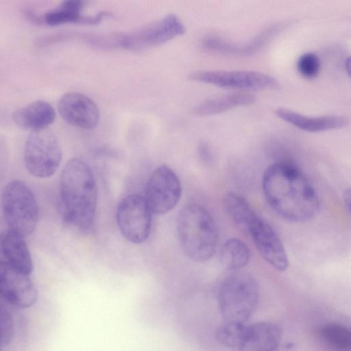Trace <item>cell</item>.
Wrapping results in <instances>:
<instances>
[{"label":"cell","mask_w":351,"mask_h":351,"mask_svg":"<svg viewBox=\"0 0 351 351\" xmlns=\"http://www.w3.org/2000/svg\"><path fill=\"white\" fill-rule=\"evenodd\" d=\"M1 199L9 229L24 237L31 234L37 225L38 211L36 198L29 186L20 180L11 181L5 186Z\"/></svg>","instance_id":"cell-6"},{"label":"cell","mask_w":351,"mask_h":351,"mask_svg":"<svg viewBox=\"0 0 351 351\" xmlns=\"http://www.w3.org/2000/svg\"><path fill=\"white\" fill-rule=\"evenodd\" d=\"M220 259L227 270L237 271L249 263L250 251L246 243L241 239L230 238L221 247Z\"/></svg>","instance_id":"cell-21"},{"label":"cell","mask_w":351,"mask_h":351,"mask_svg":"<svg viewBox=\"0 0 351 351\" xmlns=\"http://www.w3.org/2000/svg\"><path fill=\"white\" fill-rule=\"evenodd\" d=\"M177 230L180 245L191 260L204 262L215 254L218 243L215 222L204 206L189 204L180 211Z\"/></svg>","instance_id":"cell-3"},{"label":"cell","mask_w":351,"mask_h":351,"mask_svg":"<svg viewBox=\"0 0 351 351\" xmlns=\"http://www.w3.org/2000/svg\"><path fill=\"white\" fill-rule=\"evenodd\" d=\"M343 200L345 206L351 213V188L344 191L343 193Z\"/></svg>","instance_id":"cell-27"},{"label":"cell","mask_w":351,"mask_h":351,"mask_svg":"<svg viewBox=\"0 0 351 351\" xmlns=\"http://www.w3.org/2000/svg\"><path fill=\"white\" fill-rule=\"evenodd\" d=\"M345 66L348 74L351 77V56L346 59Z\"/></svg>","instance_id":"cell-28"},{"label":"cell","mask_w":351,"mask_h":351,"mask_svg":"<svg viewBox=\"0 0 351 351\" xmlns=\"http://www.w3.org/2000/svg\"><path fill=\"white\" fill-rule=\"evenodd\" d=\"M269 34V32H263L254 38L244 43L231 42L218 36H211L204 39L203 45L205 48L223 53L249 56L256 53L263 46Z\"/></svg>","instance_id":"cell-19"},{"label":"cell","mask_w":351,"mask_h":351,"mask_svg":"<svg viewBox=\"0 0 351 351\" xmlns=\"http://www.w3.org/2000/svg\"><path fill=\"white\" fill-rule=\"evenodd\" d=\"M182 194L176 173L166 165L155 169L145 187V199L152 213L164 215L173 209Z\"/></svg>","instance_id":"cell-9"},{"label":"cell","mask_w":351,"mask_h":351,"mask_svg":"<svg viewBox=\"0 0 351 351\" xmlns=\"http://www.w3.org/2000/svg\"><path fill=\"white\" fill-rule=\"evenodd\" d=\"M24 162L28 171L36 178L51 176L62 160L59 141L49 128L32 132L24 147Z\"/></svg>","instance_id":"cell-7"},{"label":"cell","mask_w":351,"mask_h":351,"mask_svg":"<svg viewBox=\"0 0 351 351\" xmlns=\"http://www.w3.org/2000/svg\"><path fill=\"white\" fill-rule=\"evenodd\" d=\"M322 339L336 351H351V328L338 324H328L319 330Z\"/></svg>","instance_id":"cell-23"},{"label":"cell","mask_w":351,"mask_h":351,"mask_svg":"<svg viewBox=\"0 0 351 351\" xmlns=\"http://www.w3.org/2000/svg\"><path fill=\"white\" fill-rule=\"evenodd\" d=\"M84 5V2L80 0L64 1L58 8L48 11L44 16V20L52 26L71 23L96 24L95 16L82 15Z\"/></svg>","instance_id":"cell-18"},{"label":"cell","mask_w":351,"mask_h":351,"mask_svg":"<svg viewBox=\"0 0 351 351\" xmlns=\"http://www.w3.org/2000/svg\"><path fill=\"white\" fill-rule=\"evenodd\" d=\"M152 213L144 197L136 194L124 197L116 213L120 232L131 243H143L150 233Z\"/></svg>","instance_id":"cell-8"},{"label":"cell","mask_w":351,"mask_h":351,"mask_svg":"<svg viewBox=\"0 0 351 351\" xmlns=\"http://www.w3.org/2000/svg\"><path fill=\"white\" fill-rule=\"evenodd\" d=\"M191 80L221 88L246 90L277 89L278 81L273 77L253 71H198L189 75Z\"/></svg>","instance_id":"cell-10"},{"label":"cell","mask_w":351,"mask_h":351,"mask_svg":"<svg viewBox=\"0 0 351 351\" xmlns=\"http://www.w3.org/2000/svg\"><path fill=\"white\" fill-rule=\"evenodd\" d=\"M186 27L180 19L169 14L138 30L124 35L119 43L130 49H142L163 44L185 33Z\"/></svg>","instance_id":"cell-11"},{"label":"cell","mask_w":351,"mask_h":351,"mask_svg":"<svg viewBox=\"0 0 351 351\" xmlns=\"http://www.w3.org/2000/svg\"><path fill=\"white\" fill-rule=\"evenodd\" d=\"M258 300V285L247 273L232 274L219 288L218 304L225 322L245 324L254 313Z\"/></svg>","instance_id":"cell-4"},{"label":"cell","mask_w":351,"mask_h":351,"mask_svg":"<svg viewBox=\"0 0 351 351\" xmlns=\"http://www.w3.org/2000/svg\"><path fill=\"white\" fill-rule=\"evenodd\" d=\"M275 113L285 121L311 132L341 129L349 125V119L343 116L308 117L285 108H277Z\"/></svg>","instance_id":"cell-16"},{"label":"cell","mask_w":351,"mask_h":351,"mask_svg":"<svg viewBox=\"0 0 351 351\" xmlns=\"http://www.w3.org/2000/svg\"><path fill=\"white\" fill-rule=\"evenodd\" d=\"M215 336L219 343L232 351H275L281 339V330L277 325L267 322H224Z\"/></svg>","instance_id":"cell-5"},{"label":"cell","mask_w":351,"mask_h":351,"mask_svg":"<svg viewBox=\"0 0 351 351\" xmlns=\"http://www.w3.org/2000/svg\"><path fill=\"white\" fill-rule=\"evenodd\" d=\"M258 252L276 270L283 271L289 260L283 244L275 230L256 215L247 227Z\"/></svg>","instance_id":"cell-12"},{"label":"cell","mask_w":351,"mask_h":351,"mask_svg":"<svg viewBox=\"0 0 351 351\" xmlns=\"http://www.w3.org/2000/svg\"><path fill=\"white\" fill-rule=\"evenodd\" d=\"M24 236L11 229L1 237V254L5 261L13 268L29 275L33 269L32 258Z\"/></svg>","instance_id":"cell-15"},{"label":"cell","mask_w":351,"mask_h":351,"mask_svg":"<svg viewBox=\"0 0 351 351\" xmlns=\"http://www.w3.org/2000/svg\"><path fill=\"white\" fill-rule=\"evenodd\" d=\"M12 119L16 125L32 132L48 128L56 119L53 107L44 100H36L17 109Z\"/></svg>","instance_id":"cell-17"},{"label":"cell","mask_w":351,"mask_h":351,"mask_svg":"<svg viewBox=\"0 0 351 351\" xmlns=\"http://www.w3.org/2000/svg\"><path fill=\"white\" fill-rule=\"evenodd\" d=\"M255 97L249 93H233L204 101L196 106L193 113L198 116L219 114L230 109L253 104Z\"/></svg>","instance_id":"cell-20"},{"label":"cell","mask_w":351,"mask_h":351,"mask_svg":"<svg viewBox=\"0 0 351 351\" xmlns=\"http://www.w3.org/2000/svg\"><path fill=\"white\" fill-rule=\"evenodd\" d=\"M319 58L313 53H306L298 60L297 68L303 77L312 79L316 77L319 71Z\"/></svg>","instance_id":"cell-24"},{"label":"cell","mask_w":351,"mask_h":351,"mask_svg":"<svg viewBox=\"0 0 351 351\" xmlns=\"http://www.w3.org/2000/svg\"><path fill=\"white\" fill-rule=\"evenodd\" d=\"M1 341L8 345L12 339L14 328L10 313L1 304L0 308Z\"/></svg>","instance_id":"cell-25"},{"label":"cell","mask_w":351,"mask_h":351,"mask_svg":"<svg viewBox=\"0 0 351 351\" xmlns=\"http://www.w3.org/2000/svg\"><path fill=\"white\" fill-rule=\"evenodd\" d=\"M0 292L6 302L19 308L32 306L38 298L37 290L29 275L3 261L0 263Z\"/></svg>","instance_id":"cell-13"},{"label":"cell","mask_w":351,"mask_h":351,"mask_svg":"<svg viewBox=\"0 0 351 351\" xmlns=\"http://www.w3.org/2000/svg\"><path fill=\"white\" fill-rule=\"evenodd\" d=\"M59 199L64 221L81 232H90L95 221L97 191L93 172L84 160L74 158L64 165Z\"/></svg>","instance_id":"cell-2"},{"label":"cell","mask_w":351,"mask_h":351,"mask_svg":"<svg viewBox=\"0 0 351 351\" xmlns=\"http://www.w3.org/2000/svg\"><path fill=\"white\" fill-rule=\"evenodd\" d=\"M58 109L66 123L83 130L94 129L99 121L100 113L97 104L81 93L63 95L59 99Z\"/></svg>","instance_id":"cell-14"},{"label":"cell","mask_w":351,"mask_h":351,"mask_svg":"<svg viewBox=\"0 0 351 351\" xmlns=\"http://www.w3.org/2000/svg\"><path fill=\"white\" fill-rule=\"evenodd\" d=\"M223 205L232 219L239 226L246 228L257 215L243 197L234 192H229L226 195Z\"/></svg>","instance_id":"cell-22"},{"label":"cell","mask_w":351,"mask_h":351,"mask_svg":"<svg viewBox=\"0 0 351 351\" xmlns=\"http://www.w3.org/2000/svg\"><path fill=\"white\" fill-rule=\"evenodd\" d=\"M262 186L271 208L287 221L304 222L318 210L315 189L300 168L291 162L278 161L268 166Z\"/></svg>","instance_id":"cell-1"},{"label":"cell","mask_w":351,"mask_h":351,"mask_svg":"<svg viewBox=\"0 0 351 351\" xmlns=\"http://www.w3.org/2000/svg\"><path fill=\"white\" fill-rule=\"evenodd\" d=\"M199 153L201 158L205 162H210L211 160V154L208 147L205 143H201L199 147Z\"/></svg>","instance_id":"cell-26"}]
</instances>
